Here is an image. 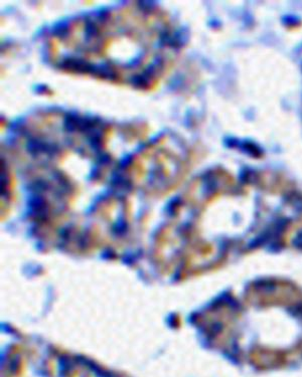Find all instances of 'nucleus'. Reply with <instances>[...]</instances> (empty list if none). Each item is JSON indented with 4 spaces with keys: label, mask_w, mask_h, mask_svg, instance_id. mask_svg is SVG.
Returning a JSON list of instances; mask_svg holds the SVG:
<instances>
[{
    "label": "nucleus",
    "mask_w": 302,
    "mask_h": 377,
    "mask_svg": "<svg viewBox=\"0 0 302 377\" xmlns=\"http://www.w3.org/2000/svg\"><path fill=\"white\" fill-rule=\"evenodd\" d=\"M46 39L59 72L143 92L162 83L180 49L170 15L137 1L71 18Z\"/></svg>",
    "instance_id": "f257e3e1"
},
{
    "label": "nucleus",
    "mask_w": 302,
    "mask_h": 377,
    "mask_svg": "<svg viewBox=\"0 0 302 377\" xmlns=\"http://www.w3.org/2000/svg\"><path fill=\"white\" fill-rule=\"evenodd\" d=\"M196 152L180 141L163 136L133 154L122 168L125 181L155 191H168L192 169Z\"/></svg>",
    "instance_id": "f03ea898"
}]
</instances>
